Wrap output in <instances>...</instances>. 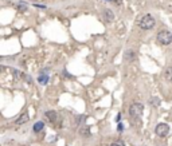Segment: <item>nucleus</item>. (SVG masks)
<instances>
[{"label":"nucleus","mask_w":172,"mask_h":146,"mask_svg":"<svg viewBox=\"0 0 172 146\" xmlns=\"http://www.w3.org/2000/svg\"><path fill=\"white\" fill-rule=\"evenodd\" d=\"M28 119H30V117H28V114H27V113H23V114H22V115H20L19 118L16 119L15 122L18 123V125H22V123H26V122H27Z\"/></svg>","instance_id":"6e6552de"},{"label":"nucleus","mask_w":172,"mask_h":146,"mask_svg":"<svg viewBox=\"0 0 172 146\" xmlns=\"http://www.w3.org/2000/svg\"><path fill=\"white\" fill-rule=\"evenodd\" d=\"M155 24H156V20L152 15H144L140 19L139 26H140L141 30H151V28L155 27Z\"/></svg>","instance_id":"f257e3e1"},{"label":"nucleus","mask_w":172,"mask_h":146,"mask_svg":"<svg viewBox=\"0 0 172 146\" xmlns=\"http://www.w3.org/2000/svg\"><path fill=\"white\" fill-rule=\"evenodd\" d=\"M134 59V52L132 50H126L124 54V60L125 62H132Z\"/></svg>","instance_id":"0eeeda50"},{"label":"nucleus","mask_w":172,"mask_h":146,"mask_svg":"<svg viewBox=\"0 0 172 146\" xmlns=\"http://www.w3.org/2000/svg\"><path fill=\"white\" fill-rule=\"evenodd\" d=\"M18 8H19V11H26V5H24V4H19Z\"/></svg>","instance_id":"f8f14e48"},{"label":"nucleus","mask_w":172,"mask_h":146,"mask_svg":"<svg viewBox=\"0 0 172 146\" xmlns=\"http://www.w3.org/2000/svg\"><path fill=\"white\" fill-rule=\"evenodd\" d=\"M104 18H105L106 22H113L114 20V14L110 10H105L104 11Z\"/></svg>","instance_id":"423d86ee"},{"label":"nucleus","mask_w":172,"mask_h":146,"mask_svg":"<svg viewBox=\"0 0 172 146\" xmlns=\"http://www.w3.org/2000/svg\"><path fill=\"white\" fill-rule=\"evenodd\" d=\"M116 3H117V4H121V0H116Z\"/></svg>","instance_id":"4468645a"},{"label":"nucleus","mask_w":172,"mask_h":146,"mask_svg":"<svg viewBox=\"0 0 172 146\" xmlns=\"http://www.w3.org/2000/svg\"><path fill=\"white\" fill-rule=\"evenodd\" d=\"M157 42L160 43V44H163V46H168V44H171L172 43V34L169 32V31H160L159 34H157L156 36Z\"/></svg>","instance_id":"f03ea898"},{"label":"nucleus","mask_w":172,"mask_h":146,"mask_svg":"<svg viewBox=\"0 0 172 146\" xmlns=\"http://www.w3.org/2000/svg\"><path fill=\"white\" fill-rule=\"evenodd\" d=\"M155 133L159 137H165L169 133V126L167 123H159L156 126V129H155Z\"/></svg>","instance_id":"20e7f679"},{"label":"nucleus","mask_w":172,"mask_h":146,"mask_svg":"<svg viewBox=\"0 0 172 146\" xmlns=\"http://www.w3.org/2000/svg\"><path fill=\"white\" fill-rule=\"evenodd\" d=\"M149 103L152 105L153 107H157L160 102H159V99H157V98H151V99H149Z\"/></svg>","instance_id":"9b49d317"},{"label":"nucleus","mask_w":172,"mask_h":146,"mask_svg":"<svg viewBox=\"0 0 172 146\" xmlns=\"http://www.w3.org/2000/svg\"><path fill=\"white\" fill-rule=\"evenodd\" d=\"M143 111H144V106H143V103H139V102L130 105V107H129V114H130V117H133V118L141 117Z\"/></svg>","instance_id":"7ed1b4c3"},{"label":"nucleus","mask_w":172,"mask_h":146,"mask_svg":"<svg viewBox=\"0 0 172 146\" xmlns=\"http://www.w3.org/2000/svg\"><path fill=\"white\" fill-rule=\"evenodd\" d=\"M46 117L48 118V121H50L51 123H55L57 121H58V113L57 111H47Z\"/></svg>","instance_id":"39448f33"},{"label":"nucleus","mask_w":172,"mask_h":146,"mask_svg":"<svg viewBox=\"0 0 172 146\" xmlns=\"http://www.w3.org/2000/svg\"><path fill=\"white\" fill-rule=\"evenodd\" d=\"M164 78L167 79V81L172 82V66H169V67H167L164 71Z\"/></svg>","instance_id":"1a4fd4ad"},{"label":"nucleus","mask_w":172,"mask_h":146,"mask_svg":"<svg viewBox=\"0 0 172 146\" xmlns=\"http://www.w3.org/2000/svg\"><path fill=\"white\" fill-rule=\"evenodd\" d=\"M110 146H121V145H118V143H112Z\"/></svg>","instance_id":"ddd939ff"},{"label":"nucleus","mask_w":172,"mask_h":146,"mask_svg":"<svg viewBox=\"0 0 172 146\" xmlns=\"http://www.w3.org/2000/svg\"><path fill=\"white\" fill-rule=\"evenodd\" d=\"M43 127H44V123L43 122H36L35 125H34V131H35V133H39L40 130H43Z\"/></svg>","instance_id":"9d476101"}]
</instances>
